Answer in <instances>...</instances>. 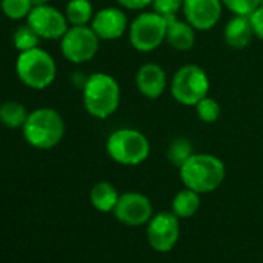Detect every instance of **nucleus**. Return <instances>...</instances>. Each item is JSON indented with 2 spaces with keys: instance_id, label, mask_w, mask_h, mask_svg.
Returning <instances> with one entry per match:
<instances>
[{
  "instance_id": "nucleus-29",
  "label": "nucleus",
  "mask_w": 263,
  "mask_h": 263,
  "mask_svg": "<svg viewBox=\"0 0 263 263\" xmlns=\"http://www.w3.org/2000/svg\"><path fill=\"white\" fill-rule=\"evenodd\" d=\"M50 0H31L33 7H41V5H47Z\"/></svg>"
},
{
  "instance_id": "nucleus-6",
  "label": "nucleus",
  "mask_w": 263,
  "mask_h": 263,
  "mask_svg": "<svg viewBox=\"0 0 263 263\" xmlns=\"http://www.w3.org/2000/svg\"><path fill=\"white\" fill-rule=\"evenodd\" d=\"M211 79L204 68L195 64L180 67L169 81V91L175 102L184 107H195L209 95Z\"/></svg>"
},
{
  "instance_id": "nucleus-1",
  "label": "nucleus",
  "mask_w": 263,
  "mask_h": 263,
  "mask_svg": "<svg viewBox=\"0 0 263 263\" xmlns=\"http://www.w3.org/2000/svg\"><path fill=\"white\" fill-rule=\"evenodd\" d=\"M82 104L85 111L95 119L104 121L113 116L121 104L119 82L108 73H91L82 87Z\"/></svg>"
},
{
  "instance_id": "nucleus-18",
  "label": "nucleus",
  "mask_w": 263,
  "mask_h": 263,
  "mask_svg": "<svg viewBox=\"0 0 263 263\" xmlns=\"http://www.w3.org/2000/svg\"><path fill=\"white\" fill-rule=\"evenodd\" d=\"M200 204H201L200 194L189 187H184L174 197L172 212L178 218H191L197 214V211L200 209Z\"/></svg>"
},
{
  "instance_id": "nucleus-22",
  "label": "nucleus",
  "mask_w": 263,
  "mask_h": 263,
  "mask_svg": "<svg viewBox=\"0 0 263 263\" xmlns=\"http://www.w3.org/2000/svg\"><path fill=\"white\" fill-rule=\"evenodd\" d=\"M0 8L8 19L22 21L31 13L33 4L31 0H0Z\"/></svg>"
},
{
  "instance_id": "nucleus-11",
  "label": "nucleus",
  "mask_w": 263,
  "mask_h": 263,
  "mask_svg": "<svg viewBox=\"0 0 263 263\" xmlns=\"http://www.w3.org/2000/svg\"><path fill=\"white\" fill-rule=\"evenodd\" d=\"M116 220L125 226H141L154 217V208L149 197L141 192H125L113 209Z\"/></svg>"
},
{
  "instance_id": "nucleus-16",
  "label": "nucleus",
  "mask_w": 263,
  "mask_h": 263,
  "mask_svg": "<svg viewBox=\"0 0 263 263\" xmlns=\"http://www.w3.org/2000/svg\"><path fill=\"white\" fill-rule=\"evenodd\" d=\"M195 37H197V30L184 19H178V17L167 19L166 42L171 48L181 53L189 51L195 45Z\"/></svg>"
},
{
  "instance_id": "nucleus-23",
  "label": "nucleus",
  "mask_w": 263,
  "mask_h": 263,
  "mask_svg": "<svg viewBox=\"0 0 263 263\" xmlns=\"http://www.w3.org/2000/svg\"><path fill=\"white\" fill-rule=\"evenodd\" d=\"M39 41H41V37L36 34V31L28 24L21 25L19 28H16L14 36H13L14 47H16V50L19 53L28 51V50H33V48L39 47Z\"/></svg>"
},
{
  "instance_id": "nucleus-5",
  "label": "nucleus",
  "mask_w": 263,
  "mask_h": 263,
  "mask_svg": "<svg viewBox=\"0 0 263 263\" xmlns=\"http://www.w3.org/2000/svg\"><path fill=\"white\" fill-rule=\"evenodd\" d=\"M16 74L24 85L33 90H45L54 82L58 67L48 51L36 47L19 53L16 61Z\"/></svg>"
},
{
  "instance_id": "nucleus-26",
  "label": "nucleus",
  "mask_w": 263,
  "mask_h": 263,
  "mask_svg": "<svg viewBox=\"0 0 263 263\" xmlns=\"http://www.w3.org/2000/svg\"><path fill=\"white\" fill-rule=\"evenodd\" d=\"M183 4L184 0H154L152 4V11L161 14L166 19L177 17L180 11H183Z\"/></svg>"
},
{
  "instance_id": "nucleus-3",
  "label": "nucleus",
  "mask_w": 263,
  "mask_h": 263,
  "mask_svg": "<svg viewBox=\"0 0 263 263\" xmlns=\"http://www.w3.org/2000/svg\"><path fill=\"white\" fill-rule=\"evenodd\" d=\"M178 171L184 187L200 195L217 191L226 178L224 163L212 154H194Z\"/></svg>"
},
{
  "instance_id": "nucleus-10",
  "label": "nucleus",
  "mask_w": 263,
  "mask_h": 263,
  "mask_svg": "<svg viewBox=\"0 0 263 263\" xmlns=\"http://www.w3.org/2000/svg\"><path fill=\"white\" fill-rule=\"evenodd\" d=\"M180 238V218L171 211L155 214L147 223L149 245L158 252H169Z\"/></svg>"
},
{
  "instance_id": "nucleus-24",
  "label": "nucleus",
  "mask_w": 263,
  "mask_h": 263,
  "mask_svg": "<svg viewBox=\"0 0 263 263\" xmlns=\"http://www.w3.org/2000/svg\"><path fill=\"white\" fill-rule=\"evenodd\" d=\"M195 111H197V116L200 121L206 122V124H212L215 122L220 115H221V105L220 102L212 98V96H206L203 98L197 105H195Z\"/></svg>"
},
{
  "instance_id": "nucleus-4",
  "label": "nucleus",
  "mask_w": 263,
  "mask_h": 263,
  "mask_svg": "<svg viewBox=\"0 0 263 263\" xmlns=\"http://www.w3.org/2000/svg\"><path fill=\"white\" fill-rule=\"evenodd\" d=\"M105 151L110 160L119 166L135 167L151 157V141L143 132L122 127L116 128L105 141Z\"/></svg>"
},
{
  "instance_id": "nucleus-20",
  "label": "nucleus",
  "mask_w": 263,
  "mask_h": 263,
  "mask_svg": "<svg viewBox=\"0 0 263 263\" xmlns=\"http://www.w3.org/2000/svg\"><path fill=\"white\" fill-rule=\"evenodd\" d=\"M27 118V108L17 101H7L0 105V122L8 128H22Z\"/></svg>"
},
{
  "instance_id": "nucleus-17",
  "label": "nucleus",
  "mask_w": 263,
  "mask_h": 263,
  "mask_svg": "<svg viewBox=\"0 0 263 263\" xmlns=\"http://www.w3.org/2000/svg\"><path fill=\"white\" fill-rule=\"evenodd\" d=\"M118 200L119 194L108 181H99L90 191V203L99 212H113Z\"/></svg>"
},
{
  "instance_id": "nucleus-14",
  "label": "nucleus",
  "mask_w": 263,
  "mask_h": 263,
  "mask_svg": "<svg viewBox=\"0 0 263 263\" xmlns=\"http://www.w3.org/2000/svg\"><path fill=\"white\" fill-rule=\"evenodd\" d=\"M135 85L144 98L158 99L169 88L167 73L160 64L146 62L135 73Z\"/></svg>"
},
{
  "instance_id": "nucleus-25",
  "label": "nucleus",
  "mask_w": 263,
  "mask_h": 263,
  "mask_svg": "<svg viewBox=\"0 0 263 263\" xmlns=\"http://www.w3.org/2000/svg\"><path fill=\"white\" fill-rule=\"evenodd\" d=\"M221 4L234 16L249 17L263 4V0H221Z\"/></svg>"
},
{
  "instance_id": "nucleus-13",
  "label": "nucleus",
  "mask_w": 263,
  "mask_h": 263,
  "mask_svg": "<svg viewBox=\"0 0 263 263\" xmlns=\"http://www.w3.org/2000/svg\"><path fill=\"white\" fill-rule=\"evenodd\" d=\"M128 17L121 7H105L95 13L90 27L101 41H118L128 31Z\"/></svg>"
},
{
  "instance_id": "nucleus-28",
  "label": "nucleus",
  "mask_w": 263,
  "mask_h": 263,
  "mask_svg": "<svg viewBox=\"0 0 263 263\" xmlns=\"http://www.w3.org/2000/svg\"><path fill=\"white\" fill-rule=\"evenodd\" d=\"M249 21L254 30V36L263 42V4L249 16Z\"/></svg>"
},
{
  "instance_id": "nucleus-2",
  "label": "nucleus",
  "mask_w": 263,
  "mask_h": 263,
  "mask_svg": "<svg viewBox=\"0 0 263 263\" xmlns=\"http://www.w3.org/2000/svg\"><path fill=\"white\" fill-rule=\"evenodd\" d=\"M25 141L39 151L56 147L65 135V122L62 115L50 107H41L28 113L22 127Z\"/></svg>"
},
{
  "instance_id": "nucleus-19",
  "label": "nucleus",
  "mask_w": 263,
  "mask_h": 263,
  "mask_svg": "<svg viewBox=\"0 0 263 263\" xmlns=\"http://www.w3.org/2000/svg\"><path fill=\"white\" fill-rule=\"evenodd\" d=\"M64 13L71 27L90 25L95 16V10L90 0H68Z\"/></svg>"
},
{
  "instance_id": "nucleus-9",
  "label": "nucleus",
  "mask_w": 263,
  "mask_h": 263,
  "mask_svg": "<svg viewBox=\"0 0 263 263\" xmlns=\"http://www.w3.org/2000/svg\"><path fill=\"white\" fill-rule=\"evenodd\" d=\"M27 24L36 31L41 39L45 41H61L62 36L70 28L65 13L59 11L51 5L33 7L27 17Z\"/></svg>"
},
{
  "instance_id": "nucleus-12",
  "label": "nucleus",
  "mask_w": 263,
  "mask_h": 263,
  "mask_svg": "<svg viewBox=\"0 0 263 263\" xmlns=\"http://www.w3.org/2000/svg\"><path fill=\"white\" fill-rule=\"evenodd\" d=\"M221 0H184L183 19L191 24L197 31H211L221 19L223 14Z\"/></svg>"
},
{
  "instance_id": "nucleus-27",
  "label": "nucleus",
  "mask_w": 263,
  "mask_h": 263,
  "mask_svg": "<svg viewBox=\"0 0 263 263\" xmlns=\"http://www.w3.org/2000/svg\"><path fill=\"white\" fill-rule=\"evenodd\" d=\"M115 2L125 11H146V8L152 7L154 0H115Z\"/></svg>"
},
{
  "instance_id": "nucleus-8",
  "label": "nucleus",
  "mask_w": 263,
  "mask_h": 263,
  "mask_svg": "<svg viewBox=\"0 0 263 263\" xmlns=\"http://www.w3.org/2000/svg\"><path fill=\"white\" fill-rule=\"evenodd\" d=\"M99 44L101 39L90 25L70 27L61 39V51L68 62L84 64L96 56Z\"/></svg>"
},
{
  "instance_id": "nucleus-21",
  "label": "nucleus",
  "mask_w": 263,
  "mask_h": 263,
  "mask_svg": "<svg viewBox=\"0 0 263 263\" xmlns=\"http://www.w3.org/2000/svg\"><path fill=\"white\" fill-rule=\"evenodd\" d=\"M194 146H192V141L189 138H184V137H180V138H175L171 141V144L167 146V161L175 166V167H181L192 155H194Z\"/></svg>"
},
{
  "instance_id": "nucleus-15",
  "label": "nucleus",
  "mask_w": 263,
  "mask_h": 263,
  "mask_svg": "<svg viewBox=\"0 0 263 263\" xmlns=\"http://www.w3.org/2000/svg\"><path fill=\"white\" fill-rule=\"evenodd\" d=\"M254 30L249 17L246 16H232L223 30L224 44L232 50H245L254 39Z\"/></svg>"
},
{
  "instance_id": "nucleus-7",
  "label": "nucleus",
  "mask_w": 263,
  "mask_h": 263,
  "mask_svg": "<svg viewBox=\"0 0 263 263\" xmlns=\"http://www.w3.org/2000/svg\"><path fill=\"white\" fill-rule=\"evenodd\" d=\"M167 19L155 11H141L128 25L127 37L132 48L140 53H152L166 42Z\"/></svg>"
}]
</instances>
